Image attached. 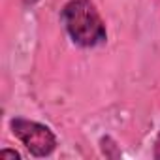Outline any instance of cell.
I'll use <instances>...</instances> for the list:
<instances>
[{
    "mask_svg": "<svg viewBox=\"0 0 160 160\" xmlns=\"http://www.w3.org/2000/svg\"><path fill=\"white\" fill-rule=\"evenodd\" d=\"M60 17L68 36L79 47H96L108 40L106 23L91 0H70L62 8Z\"/></svg>",
    "mask_w": 160,
    "mask_h": 160,
    "instance_id": "cell-1",
    "label": "cell"
},
{
    "mask_svg": "<svg viewBox=\"0 0 160 160\" xmlns=\"http://www.w3.org/2000/svg\"><path fill=\"white\" fill-rule=\"evenodd\" d=\"M10 128H12V134L36 158L49 156L57 149V136L51 132L49 126H45L42 122L28 121L23 117H15L10 121Z\"/></svg>",
    "mask_w": 160,
    "mask_h": 160,
    "instance_id": "cell-2",
    "label": "cell"
},
{
    "mask_svg": "<svg viewBox=\"0 0 160 160\" xmlns=\"http://www.w3.org/2000/svg\"><path fill=\"white\" fill-rule=\"evenodd\" d=\"M100 149H102V152H104L108 158H121V151H119L117 143H115L109 136H106V138L100 139Z\"/></svg>",
    "mask_w": 160,
    "mask_h": 160,
    "instance_id": "cell-3",
    "label": "cell"
},
{
    "mask_svg": "<svg viewBox=\"0 0 160 160\" xmlns=\"http://www.w3.org/2000/svg\"><path fill=\"white\" fill-rule=\"evenodd\" d=\"M0 158H13V160H21V154L17 151H12V149H2L0 151Z\"/></svg>",
    "mask_w": 160,
    "mask_h": 160,
    "instance_id": "cell-4",
    "label": "cell"
},
{
    "mask_svg": "<svg viewBox=\"0 0 160 160\" xmlns=\"http://www.w3.org/2000/svg\"><path fill=\"white\" fill-rule=\"evenodd\" d=\"M152 156H154L156 160H160V132H158V136H156V139H154V151H152Z\"/></svg>",
    "mask_w": 160,
    "mask_h": 160,
    "instance_id": "cell-5",
    "label": "cell"
},
{
    "mask_svg": "<svg viewBox=\"0 0 160 160\" xmlns=\"http://www.w3.org/2000/svg\"><path fill=\"white\" fill-rule=\"evenodd\" d=\"M36 2H40V0H23V4H25V6H34Z\"/></svg>",
    "mask_w": 160,
    "mask_h": 160,
    "instance_id": "cell-6",
    "label": "cell"
}]
</instances>
